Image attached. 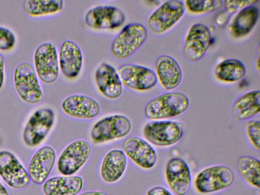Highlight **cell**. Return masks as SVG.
<instances>
[{"mask_svg": "<svg viewBox=\"0 0 260 195\" xmlns=\"http://www.w3.org/2000/svg\"><path fill=\"white\" fill-rule=\"evenodd\" d=\"M0 195H9L6 189L0 183Z\"/></svg>", "mask_w": 260, "mask_h": 195, "instance_id": "8d00e7d4", "label": "cell"}, {"mask_svg": "<svg viewBox=\"0 0 260 195\" xmlns=\"http://www.w3.org/2000/svg\"><path fill=\"white\" fill-rule=\"evenodd\" d=\"M185 5L180 1H169L157 8L148 21L149 30L154 34H161L175 24L185 11Z\"/></svg>", "mask_w": 260, "mask_h": 195, "instance_id": "ba28073f", "label": "cell"}, {"mask_svg": "<svg viewBox=\"0 0 260 195\" xmlns=\"http://www.w3.org/2000/svg\"><path fill=\"white\" fill-rule=\"evenodd\" d=\"M82 185V179L79 176H58L47 180L43 190L45 195H76Z\"/></svg>", "mask_w": 260, "mask_h": 195, "instance_id": "603a6c76", "label": "cell"}, {"mask_svg": "<svg viewBox=\"0 0 260 195\" xmlns=\"http://www.w3.org/2000/svg\"><path fill=\"white\" fill-rule=\"evenodd\" d=\"M126 165V158L122 151L118 149L110 151L106 154L102 164V178L107 182H115L123 174Z\"/></svg>", "mask_w": 260, "mask_h": 195, "instance_id": "cb8c5ba5", "label": "cell"}, {"mask_svg": "<svg viewBox=\"0 0 260 195\" xmlns=\"http://www.w3.org/2000/svg\"><path fill=\"white\" fill-rule=\"evenodd\" d=\"M34 58L40 80L46 84L54 82L59 75V61L55 45L52 43L41 44L36 49Z\"/></svg>", "mask_w": 260, "mask_h": 195, "instance_id": "8992f818", "label": "cell"}, {"mask_svg": "<svg viewBox=\"0 0 260 195\" xmlns=\"http://www.w3.org/2000/svg\"><path fill=\"white\" fill-rule=\"evenodd\" d=\"M259 161L251 156H244L238 158L237 169L240 176L253 186L260 187Z\"/></svg>", "mask_w": 260, "mask_h": 195, "instance_id": "4316f807", "label": "cell"}, {"mask_svg": "<svg viewBox=\"0 0 260 195\" xmlns=\"http://www.w3.org/2000/svg\"><path fill=\"white\" fill-rule=\"evenodd\" d=\"M14 83L22 100L29 104H37L43 100L41 87L32 67L28 63H21L14 73Z\"/></svg>", "mask_w": 260, "mask_h": 195, "instance_id": "3957f363", "label": "cell"}, {"mask_svg": "<svg viewBox=\"0 0 260 195\" xmlns=\"http://www.w3.org/2000/svg\"><path fill=\"white\" fill-rule=\"evenodd\" d=\"M147 195H172L167 189L161 187L156 186L150 189Z\"/></svg>", "mask_w": 260, "mask_h": 195, "instance_id": "d6a6232c", "label": "cell"}, {"mask_svg": "<svg viewBox=\"0 0 260 195\" xmlns=\"http://www.w3.org/2000/svg\"><path fill=\"white\" fill-rule=\"evenodd\" d=\"M234 180V173L229 168L216 166L205 169L198 174L195 185L201 193H211L228 187Z\"/></svg>", "mask_w": 260, "mask_h": 195, "instance_id": "52a82bcc", "label": "cell"}, {"mask_svg": "<svg viewBox=\"0 0 260 195\" xmlns=\"http://www.w3.org/2000/svg\"><path fill=\"white\" fill-rule=\"evenodd\" d=\"M189 100L180 92H168L151 100L145 108L146 117L152 120H159L180 115L186 110Z\"/></svg>", "mask_w": 260, "mask_h": 195, "instance_id": "6da1fadb", "label": "cell"}, {"mask_svg": "<svg viewBox=\"0 0 260 195\" xmlns=\"http://www.w3.org/2000/svg\"><path fill=\"white\" fill-rule=\"evenodd\" d=\"M260 110V92L254 90L247 92L234 104L232 112L235 119L243 120L249 119L259 113Z\"/></svg>", "mask_w": 260, "mask_h": 195, "instance_id": "d4e9b609", "label": "cell"}, {"mask_svg": "<svg viewBox=\"0 0 260 195\" xmlns=\"http://www.w3.org/2000/svg\"><path fill=\"white\" fill-rule=\"evenodd\" d=\"M245 72L243 63L235 59H229L221 62L215 70V74L218 79L228 82L240 80L244 76Z\"/></svg>", "mask_w": 260, "mask_h": 195, "instance_id": "484cf974", "label": "cell"}, {"mask_svg": "<svg viewBox=\"0 0 260 195\" xmlns=\"http://www.w3.org/2000/svg\"><path fill=\"white\" fill-rule=\"evenodd\" d=\"M56 154L50 146L40 148L33 155L28 165L29 178L36 184H42L50 174L55 160Z\"/></svg>", "mask_w": 260, "mask_h": 195, "instance_id": "e0dca14e", "label": "cell"}, {"mask_svg": "<svg viewBox=\"0 0 260 195\" xmlns=\"http://www.w3.org/2000/svg\"><path fill=\"white\" fill-rule=\"evenodd\" d=\"M67 115L74 118L90 119L96 116L100 106L93 99L82 95H74L66 98L61 105Z\"/></svg>", "mask_w": 260, "mask_h": 195, "instance_id": "d6986e66", "label": "cell"}, {"mask_svg": "<svg viewBox=\"0 0 260 195\" xmlns=\"http://www.w3.org/2000/svg\"><path fill=\"white\" fill-rule=\"evenodd\" d=\"M91 152L89 144L78 140L69 144L62 151L57 163L59 172L64 175L75 173L84 164Z\"/></svg>", "mask_w": 260, "mask_h": 195, "instance_id": "30bf717a", "label": "cell"}, {"mask_svg": "<svg viewBox=\"0 0 260 195\" xmlns=\"http://www.w3.org/2000/svg\"><path fill=\"white\" fill-rule=\"evenodd\" d=\"M211 32L207 26L201 23L193 24L190 28L183 48L186 59L194 61L201 59L210 45Z\"/></svg>", "mask_w": 260, "mask_h": 195, "instance_id": "7c38bea8", "label": "cell"}, {"mask_svg": "<svg viewBox=\"0 0 260 195\" xmlns=\"http://www.w3.org/2000/svg\"><path fill=\"white\" fill-rule=\"evenodd\" d=\"M229 14L226 12L221 13L217 16L216 19V23L218 26L223 25L225 24L228 20V17Z\"/></svg>", "mask_w": 260, "mask_h": 195, "instance_id": "836d02e7", "label": "cell"}, {"mask_svg": "<svg viewBox=\"0 0 260 195\" xmlns=\"http://www.w3.org/2000/svg\"><path fill=\"white\" fill-rule=\"evenodd\" d=\"M131 127V121L126 117L113 115L96 123L91 129L90 136L94 143H102L125 136Z\"/></svg>", "mask_w": 260, "mask_h": 195, "instance_id": "5b68a950", "label": "cell"}, {"mask_svg": "<svg viewBox=\"0 0 260 195\" xmlns=\"http://www.w3.org/2000/svg\"><path fill=\"white\" fill-rule=\"evenodd\" d=\"M246 131L247 136L253 147L258 151L260 150V122L251 120L247 122Z\"/></svg>", "mask_w": 260, "mask_h": 195, "instance_id": "f546056e", "label": "cell"}, {"mask_svg": "<svg viewBox=\"0 0 260 195\" xmlns=\"http://www.w3.org/2000/svg\"><path fill=\"white\" fill-rule=\"evenodd\" d=\"M166 176L170 189L177 195H184L188 191L191 182L190 172L182 158L173 157L168 161Z\"/></svg>", "mask_w": 260, "mask_h": 195, "instance_id": "9a60e30c", "label": "cell"}, {"mask_svg": "<svg viewBox=\"0 0 260 195\" xmlns=\"http://www.w3.org/2000/svg\"><path fill=\"white\" fill-rule=\"evenodd\" d=\"M79 195H107L105 193L100 192V191H88L86 192H83Z\"/></svg>", "mask_w": 260, "mask_h": 195, "instance_id": "d590c367", "label": "cell"}, {"mask_svg": "<svg viewBox=\"0 0 260 195\" xmlns=\"http://www.w3.org/2000/svg\"><path fill=\"white\" fill-rule=\"evenodd\" d=\"M259 1H224L223 2L226 12L232 14L245 7L252 6Z\"/></svg>", "mask_w": 260, "mask_h": 195, "instance_id": "1f68e13d", "label": "cell"}, {"mask_svg": "<svg viewBox=\"0 0 260 195\" xmlns=\"http://www.w3.org/2000/svg\"><path fill=\"white\" fill-rule=\"evenodd\" d=\"M4 79V60L0 54V89L2 87Z\"/></svg>", "mask_w": 260, "mask_h": 195, "instance_id": "e575fe53", "label": "cell"}, {"mask_svg": "<svg viewBox=\"0 0 260 195\" xmlns=\"http://www.w3.org/2000/svg\"><path fill=\"white\" fill-rule=\"evenodd\" d=\"M95 79L100 91L106 98L116 99L121 95V81L117 72L110 64L102 63L96 70Z\"/></svg>", "mask_w": 260, "mask_h": 195, "instance_id": "ac0fdd59", "label": "cell"}, {"mask_svg": "<svg viewBox=\"0 0 260 195\" xmlns=\"http://www.w3.org/2000/svg\"><path fill=\"white\" fill-rule=\"evenodd\" d=\"M146 37V29L142 24L133 23L126 25L112 44V55L117 59L127 58L142 45Z\"/></svg>", "mask_w": 260, "mask_h": 195, "instance_id": "7a4b0ae2", "label": "cell"}, {"mask_svg": "<svg viewBox=\"0 0 260 195\" xmlns=\"http://www.w3.org/2000/svg\"><path fill=\"white\" fill-rule=\"evenodd\" d=\"M52 110L42 108L36 111L27 121L23 134L24 143L30 147L40 144L45 138L54 122Z\"/></svg>", "mask_w": 260, "mask_h": 195, "instance_id": "9c48e42d", "label": "cell"}, {"mask_svg": "<svg viewBox=\"0 0 260 195\" xmlns=\"http://www.w3.org/2000/svg\"><path fill=\"white\" fill-rule=\"evenodd\" d=\"M259 17L258 9L249 6L241 9L228 26L229 35L234 38H239L247 35L256 24Z\"/></svg>", "mask_w": 260, "mask_h": 195, "instance_id": "7402d4cb", "label": "cell"}, {"mask_svg": "<svg viewBox=\"0 0 260 195\" xmlns=\"http://www.w3.org/2000/svg\"><path fill=\"white\" fill-rule=\"evenodd\" d=\"M183 124L170 121H154L147 123L143 128L145 138L158 146H168L177 143L182 137Z\"/></svg>", "mask_w": 260, "mask_h": 195, "instance_id": "277c9868", "label": "cell"}, {"mask_svg": "<svg viewBox=\"0 0 260 195\" xmlns=\"http://www.w3.org/2000/svg\"><path fill=\"white\" fill-rule=\"evenodd\" d=\"M15 42L13 33L7 28L0 27V50H10L14 46Z\"/></svg>", "mask_w": 260, "mask_h": 195, "instance_id": "4dcf8cb0", "label": "cell"}, {"mask_svg": "<svg viewBox=\"0 0 260 195\" xmlns=\"http://www.w3.org/2000/svg\"><path fill=\"white\" fill-rule=\"evenodd\" d=\"M125 15L119 9L112 6H98L86 14L85 21L90 27L98 29H114L124 22Z\"/></svg>", "mask_w": 260, "mask_h": 195, "instance_id": "4fadbf2b", "label": "cell"}, {"mask_svg": "<svg viewBox=\"0 0 260 195\" xmlns=\"http://www.w3.org/2000/svg\"><path fill=\"white\" fill-rule=\"evenodd\" d=\"M121 83L137 90H146L154 87L157 82L156 74L150 69L136 64H125L117 71Z\"/></svg>", "mask_w": 260, "mask_h": 195, "instance_id": "8fae6325", "label": "cell"}, {"mask_svg": "<svg viewBox=\"0 0 260 195\" xmlns=\"http://www.w3.org/2000/svg\"><path fill=\"white\" fill-rule=\"evenodd\" d=\"M185 5L187 9L192 13H209L221 7L222 1L219 0H189L185 2Z\"/></svg>", "mask_w": 260, "mask_h": 195, "instance_id": "f1b7e54d", "label": "cell"}, {"mask_svg": "<svg viewBox=\"0 0 260 195\" xmlns=\"http://www.w3.org/2000/svg\"><path fill=\"white\" fill-rule=\"evenodd\" d=\"M123 149L125 154L142 168L150 169L155 164L157 156L155 150L141 138L133 137L126 139Z\"/></svg>", "mask_w": 260, "mask_h": 195, "instance_id": "2e32d148", "label": "cell"}, {"mask_svg": "<svg viewBox=\"0 0 260 195\" xmlns=\"http://www.w3.org/2000/svg\"><path fill=\"white\" fill-rule=\"evenodd\" d=\"M82 61L79 47L71 41H65L60 47L59 55V64L63 74L69 78L76 77L80 72Z\"/></svg>", "mask_w": 260, "mask_h": 195, "instance_id": "44dd1931", "label": "cell"}, {"mask_svg": "<svg viewBox=\"0 0 260 195\" xmlns=\"http://www.w3.org/2000/svg\"><path fill=\"white\" fill-rule=\"evenodd\" d=\"M0 176L10 186L22 188L29 183L28 174L10 152H0Z\"/></svg>", "mask_w": 260, "mask_h": 195, "instance_id": "5bb4252c", "label": "cell"}, {"mask_svg": "<svg viewBox=\"0 0 260 195\" xmlns=\"http://www.w3.org/2000/svg\"><path fill=\"white\" fill-rule=\"evenodd\" d=\"M63 6L61 0H26L23 9L30 16H40L60 11Z\"/></svg>", "mask_w": 260, "mask_h": 195, "instance_id": "83f0119b", "label": "cell"}, {"mask_svg": "<svg viewBox=\"0 0 260 195\" xmlns=\"http://www.w3.org/2000/svg\"><path fill=\"white\" fill-rule=\"evenodd\" d=\"M154 68L157 78L165 89H174L180 84L182 79L181 71L173 57L168 55L159 56L155 62Z\"/></svg>", "mask_w": 260, "mask_h": 195, "instance_id": "ffe728a7", "label": "cell"}]
</instances>
